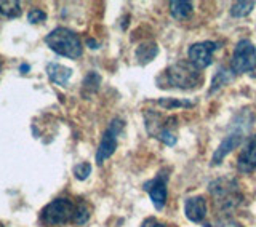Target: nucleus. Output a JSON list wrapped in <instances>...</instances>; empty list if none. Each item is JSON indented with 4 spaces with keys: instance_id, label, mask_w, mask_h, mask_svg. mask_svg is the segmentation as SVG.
I'll return each instance as SVG.
<instances>
[{
    "instance_id": "1",
    "label": "nucleus",
    "mask_w": 256,
    "mask_h": 227,
    "mask_svg": "<svg viewBox=\"0 0 256 227\" xmlns=\"http://www.w3.org/2000/svg\"><path fill=\"white\" fill-rule=\"evenodd\" d=\"M252 122H253V116L248 109H244V112H240L234 118V122H232V125H230V132L226 134V138L221 141L218 149L213 154V157H212L213 165H220L221 162L226 158V156H229L236 148H238L240 142L244 140V134L250 130Z\"/></svg>"
},
{
    "instance_id": "2",
    "label": "nucleus",
    "mask_w": 256,
    "mask_h": 227,
    "mask_svg": "<svg viewBox=\"0 0 256 227\" xmlns=\"http://www.w3.org/2000/svg\"><path fill=\"white\" fill-rule=\"evenodd\" d=\"M200 69H197L190 61H180L168 68L162 77L158 78V84H165L172 88H180V90H192L197 88L202 82Z\"/></svg>"
},
{
    "instance_id": "3",
    "label": "nucleus",
    "mask_w": 256,
    "mask_h": 227,
    "mask_svg": "<svg viewBox=\"0 0 256 227\" xmlns=\"http://www.w3.org/2000/svg\"><path fill=\"white\" fill-rule=\"evenodd\" d=\"M212 197L214 200V205L221 212H230L242 204L244 196L238 189V184L234 178H220L210 184Z\"/></svg>"
},
{
    "instance_id": "4",
    "label": "nucleus",
    "mask_w": 256,
    "mask_h": 227,
    "mask_svg": "<svg viewBox=\"0 0 256 227\" xmlns=\"http://www.w3.org/2000/svg\"><path fill=\"white\" fill-rule=\"evenodd\" d=\"M45 44L54 53L66 56L70 60H77L82 56V44L74 30L66 28H56L45 37Z\"/></svg>"
},
{
    "instance_id": "5",
    "label": "nucleus",
    "mask_w": 256,
    "mask_h": 227,
    "mask_svg": "<svg viewBox=\"0 0 256 227\" xmlns=\"http://www.w3.org/2000/svg\"><path fill=\"white\" fill-rule=\"evenodd\" d=\"M146 128L148 133L162 141L166 146H174L178 141L176 130H178V118L176 117H164L156 112H146Z\"/></svg>"
},
{
    "instance_id": "6",
    "label": "nucleus",
    "mask_w": 256,
    "mask_h": 227,
    "mask_svg": "<svg viewBox=\"0 0 256 227\" xmlns=\"http://www.w3.org/2000/svg\"><path fill=\"white\" fill-rule=\"evenodd\" d=\"M76 206L69 198H56L42 210V222L46 226H61L72 221Z\"/></svg>"
},
{
    "instance_id": "7",
    "label": "nucleus",
    "mask_w": 256,
    "mask_h": 227,
    "mask_svg": "<svg viewBox=\"0 0 256 227\" xmlns=\"http://www.w3.org/2000/svg\"><path fill=\"white\" fill-rule=\"evenodd\" d=\"M230 69L237 74H245V72H254L256 74V48L252 44V40L242 38L236 45L234 53H232Z\"/></svg>"
},
{
    "instance_id": "8",
    "label": "nucleus",
    "mask_w": 256,
    "mask_h": 227,
    "mask_svg": "<svg viewBox=\"0 0 256 227\" xmlns=\"http://www.w3.org/2000/svg\"><path fill=\"white\" fill-rule=\"evenodd\" d=\"M124 130V120L122 118H114L109 124L108 130L102 134V140L100 142L98 152H96V164L102 165L112 154L117 149V138L120 132Z\"/></svg>"
},
{
    "instance_id": "9",
    "label": "nucleus",
    "mask_w": 256,
    "mask_h": 227,
    "mask_svg": "<svg viewBox=\"0 0 256 227\" xmlns=\"http://www.w3.org/2000/svg\"><path fill=\"white\" fill-rule=\"evenodd\" d=\"M168 172L164 170V172H160L154 180H150L148 182H144V190L149 192L150 196V200H152V205H154L158 212L160 210H164L165 204H166V182H168Z\"/></svg>"
},
{
    "instance_id": "10",
    "label": "nucleus",
    "mask_w": 256,
    "mask_h": 227,
    "mask_svg": "<svg viewBox=\"0 0 256 227\" xmlns=\"http://www.w3.org/2000/svg\"><path fill=\"white\" fill-rule=\"evenodd\" d=\"M220 48V44L216 42H198L190 45L189 48V61L194 64L197 69H205L213 61V53Z\"/></svg>"
},
{
    "instance_id": "11",
    "label": "nucleus",
    "mask_w": 256,
    "mask_h": 227,
    "mask_svg": "<svg viewBox=\"0 0 256 227\" xmlns=\"http://www.w3.org/2000/svg\"><path fill=\"white\" fill-rule=\"evenodd\" d=\"M237 168L242 173H253L256 170V134L246 140L244 149L237 157Z\"/></svg>"
},
{
    "instance_id": "12",
    "label": "nucleus",
    "mask_w": 256,
    "mask_h": 227,
    "mask_svg": "<svg viewBox=\"0 0 256 227\" xmlns=\"http://www.w3.org/2000/svg\"><path fill=\"white\" fill-rule=\"evenodd\" d=\"M184 213H186L188 220L192 222H202L206 216V200L202 196L190 197L184 204Z\"/></svg>"
},
{
    "instance_id": "13",
    "label": "nucleus",
    "mask_w": 256,
    "mask_h": 227,
    "mask_svg": "<svg viewBox=\"0 0 256 227\" xmlns=\"http://www.w3.org/2000/svg\"><path fill=\"white\" fill-rule=\"evenodd\" d=\"M46 74H48V77H50L52 82H54L56 85L64 86L69 82V78L72 76V70L69 68L61 66V64H58V62H50L46 66Z\"/></svg>"
},
{
    "instance_id": "14",
    "label": "nucleus",
    "mask_w": 256,
    "mask_h": 227,
    "mask_svg": "<svg viewBox=\"0 0 256 227\" xmlns=\"http://www.w3.org/2000/svg\"><path fill=\"white\" fill-rule=\"evenodd\" d=\"M234 80V70L232 69H226V68H221L218 69V72L214 74L213 80H212V88H210V93H214L218 88L230 84Z\"/></svg>"
},
{
    "instance_id": "15",
    "label": "nucleus",
    "mask_w": 256,
    "mask_h": 227,
    "mask_svg": "<svg viewBox=\"0 0 256 227\" xmlns=\"http://www.w3.org/2000/svg\"><path fill=\"white\" fill-rule=\"evenodd\" d=\"M157 53H158V48L156 44H152V42L142 44L141 46H138V50H136V58H138L141 64H148L156 58Z\"/></svg>"
},
{
    "instance_id": "16",
    "label": "nucleus",
    "mask_w": 256,
    "mask_h": 227,
    "mask_svg": "<svg viewBox=\"0 0 256 227\" xmlns=\"http://www.w3.org/2000/svg\"><path fill=\"white\" fill-rule=\"evenodd\" d=\"M192 10H194V8H192L190 2H178V0L170 2V12L174 20H186L192 13Z\"/></svg>"
},
{
    "instance_id": "17",
    "label": "nucleus",
    "mask_w": 256,
    "mask_h": 227,
    "mask_svg": "<svg viewBox=\"0 0 256 227\" xmlns=\"http://www.w3.org/2000/svg\"><path fill=\"white\" fill-rule=\"evenodd\" d=\"M0 13L6 18H18L21 14V5L16 0H0Z\"/></svg>"
},
{
    "instance_id": "18",
    "label": "nucleus",
    "mask_w": 256,
    "mask_h": 227,
    "mask_svg": "<svg viewBox=\"0 0 256 227\" xmlns=\"http://www.w3.org/2000/svg\"><path fill=\"white\" fill-rule=\"evenodd\" d=\"M253 6H254V2H236L230 8V14L234 16V18H245L246 14H250L253 12Z\"/></svg>"
},
{
    "instance_id": "19",
    "label": "nucleus",
    "mask_w": 256,
    "mask_h": 227,
    "mask_svg": "<svg viewBox=\"0 0 256 227\" xmlns=\"http://www.w3.org/2000/svg\"><path fill=\"white\" fill-rule=\"evenodd\" d=\"M88 220H90V208L86 206V204L84 202H80L78 206L76 208V213H74V218H72V222L76 224H85Z\"/></svg>"
},
{
    "instance_id": "20",
    "label": "nucleus",
    "mask_w": 256,
    "mask_h": 227,
    "mask_svg": "<svg viewBox=\"0 0 256 227\" xmlns=\"http://www.w3.org/2000/svg\"><path fill=\"white\" fill-rule=\"evenodd\" d=\"M158 106H162L165 109H174V108H192L194 104L190 101H176V100H168V98H164V100H158Z\"/></svg>"
},
{
    "instance_id": "21",
    "label": "nucleus",
    "mask_w": 256,
    "mask_h": 227,
    "mask_svg": "<svg viewBox=\"0 0 256 227\" xmlns=\"http://www.w3.org/2000/svg\"><path fill=\"white\" fill-rule=\"evenodd\" d=\"M92 173V165L86 164V162H84V164H78L77 166H74V176L77 178V180L84 181L86 180L88 176H90Z\"/></svg>"
},
{
    "instance_id": "22",
    "label": "nucleus",
    "mask_w": 256,
    "mask_h": 227,
    "mask_svg": "<svg viewBox=\"0 0 256 227\" xmlns=\"http://www.w3.org/2000/svg\"><path fill=\"white\" fill-rule=\"evenodd\" d=\"M28 20H29V22H32V24L44 22V21L46 20V13L42 12V10H38V8H34V10H30V12H29Z\"/></svg>"
},
{
    "instance_id": "23",
    "label": "nucleus",
    "mask_w": 256,
    "mask_h": 227,
    "mask_svg": "<svg viewBox=\"0 0 256 227\" xmlns=\"http://www.w3.org/2000/svg\"><path fill=\"white\" fill-rule=\"evenodd\" d=\"M141 227H165V226L162 222H158L156 218H148V220L141 224Z\"/></svg>"
},
{
    "instance_id": "24",
    "label": "nucleus",
    "mask_w": 256,
    "mask_h": 227,
    "mask_svg": "<svg viewBox=\"0 0 256 227\" xmlns=\"http://www.w3.org/2000/svg\"><path fill=\"white\" fill-rule=\"evenodd\" d=\"M221 227H242L238 222H236V221H232V220H224L222 222H221Z\"/></svg>"
},
{
    "instance_id": "25",
    "label": "nucleus",
    "mask_w": 256,
    "mask_h": 227,
    "mask_svg": "<svg viewBox=\"0 0 256 227\" xmlns=\"http://www.w3.org/2000/svg\"><path fill=\"white\" fill-rule=\"evenodd\" d=\"M28 70H29V66H28V64H22V66H21V72H22V74H26Z\"/></svg>"
},
{
    "instance_id": "26",
    "label": "nucleus",
    "mask_w": 256,
    "mask_h": 227,
    "mask_svg": "<svg viewBox=\"0 0 256 227\" xmlns=\"http://www.w3.org/2000/svg\"><path fill=\"white\" fill-rule=\"evenodd\" d=\"M88 45H92L90 48H98V46H96V42H94V40H90V38H88V42H86Z\"/></svg>"
},
{
    "instance_id": "27",
    "label": "nucleus",
    "mask_w": 256,
    "mask_h": 227,
    "mask_svg": "<svg viewBox=\"0 0 256 227\" xmlns=\"http://www.w3.org/2000/svg\"><path fill=\"white\" fill-rule=\"evenodd\" d=\"M0 227H4V226H2V222H0Z\"/></svg>"
},
{
    "instance_id": "28",
    "label": "nucleus",
    "mask_w": 256,
    "mask_h": 227,
    "mask_svg": "<svg viewBox=\"0 0 256 227\" xmlns=\"http://www.w3.org/2000/svg\"><path fill=\"white\" fill-rule=\"evenodd\" d=\"M254 77H256V74H254Z\"/></svg>"
},
{
    "instance_id": "29",
    "label": "nucleus",
    "mask_w": 256,
    "mask_h": 227,
    "mask_svg": "<svg viewBox=\"0 0 256 227\" xmlns=\"http://www.w3.org/2000/svg\"><path fill=\"white\" fill-rule=\"evenodd\" d=\"M0 66H2V64H0Z\"/></svg>"
}]
</instances>
